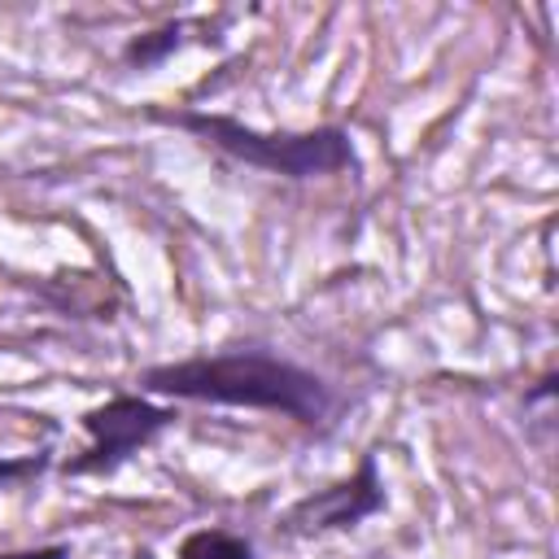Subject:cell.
<instances>
[{"instance_id": "6da1fadb", "label": "cell", "mask_w": 559, "mask_h": 559, "mask_svg": "<svg viewBox=\"0 0 559 559\" xmlns=\"http://www.w3.org/2000/svg\"><path fill=\"white\" fill-rule=\"evenodd\" d=\"M140 393L162 402H205L271 411L301 428H319L332 415V389L310 367L271 354L262 345H231L214 354H192L140 371Z\"/></svg>"}, {"instance_id": "7a4b0ae2", "label": "cell", "mask_w": 559, "mask_h": 559, "mask_svg": "<svg viewBox=\"0 0 559 559\" xmlns=\"http://www.w3.org/2000/svg\"><path fill=\"white\" fill-rule=\"evenodd\" d=\"M148 118L179 127L188 135H197L201 144L218 148L223 157L306 183V179H328V175H358V148L349 140L345 127H310V131H262L249 127L231 114H214V109H148Z\"/></svg>"}, {"instance_id": "3957f363", "label": "cell", "mask_w": 559, "mask_h": 559, "mask_svg": "<svg viewBox=\"0 0 559 559\" xmlns=\"http://www.w3.org/2000/svg\"><path fill=\"white\" fill-rule=\"evenodd\" d=\"M179 411L175 402H157L148 393H114L100 406H87L79 415L87 445L61 463L66 476H109L122 463H131L140 450H148L166 428H175Z\"/></svg>"}, {"instance_id": "277c9868", "label": "cell", "mask_w": 559, "mask_h": 559, "mask_svg": "<svg viewBox=\"0 0 559 559\" xmlns=\"http://www.w3.org/2000/svg\"><path fill=\"white\" fill-rule=\"evenodd\" d=\"M384 480H380V463H376V450H367L358 459V467L323 489H310L301 493L284 515H280V528L288 537H328V533H349L358 528L362 520L380 515L384 511Z\"/></svg>"}, {"instance_id": "5b68a950", "label": "cell", "mask_w": 559, "mask_h": 559, "mask_svg": "<svg viewBox=\"0 0 559 559\" xmlns=\"http://www.w3.org/2000/svg\"><path fill=\"white\" fill-rule=\"evenodd\" d=\"M197 22L192 17H175V22H162V26H153V31H140V35H131L127 44H122V66L127 70H157L162 61H170L183 44H188V31H192Z\"/></svg>"}, {"instance_id": "8992f818", "label": "cell", "mask_w": 559, "mask_h": 559, "mask_svg": "<svg viewBox=\"0 0 559 559\" xmlns=\"http://www.w3.org/2000/svg\"><path fill=\"white\" fill-rule=\"evenodd\" d=\"M175 559H258L253 542L245 533H231V528H192Z\"/></svg>"}, {"instance_id": "52a82bcc", "label": "cell", "mask_w": 559, "mask_h": 559, "mask_svg": "<svg viewBox=\"0 0 559 559\" xmlns=\"http://www.w3.org/2000/svg\"><path fill=\"white\" fill-rule=\"evenodd\" d=\"M52 454L48 450H31V454H0V489L9 485H26V480H39L48 472Z\"/></svg>"}, {"instance_id": "ba28073f", "label": "cell", "mask_w": 559, "mask_h": 559, "mask_svg": "<svg viewBox=\"0 0 559 559\" xmlns=\"http://www.w3.org/2000/svg\"><path fill=\"white\" fill-rule=\"evenodd\" d=\"M74 550L66 542H52V546H31V550H0V559H70Z\"/></svg>"}, {"instance_id": "9c48e42d", "label": "cell", "mask_w": 559, "mask_h": 559, "mask_svg": "<svg viewBox=\"0 0 559 559\" xmlns=\"http://www.w3.org/2000/svg\"><path fill=\"white\" fill-rule=\"evenodd\" d=\"M362 559H393L389 550H371V555H362Z\"/></svg>"}]
</instances>
